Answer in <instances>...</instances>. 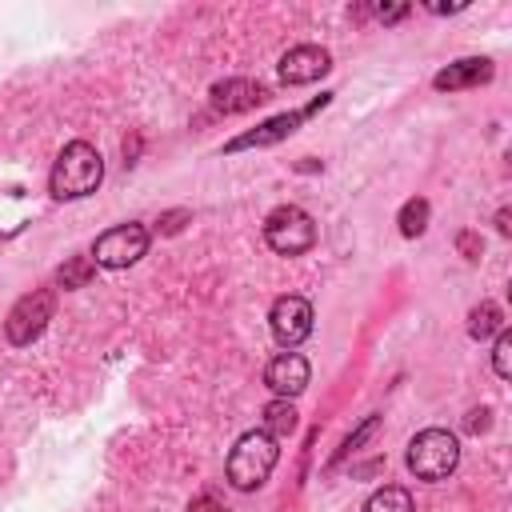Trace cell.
<instances>
[{"label":"cell","instance_id":"obj_5","mask_svg":"<svg viewBox=\"0 0 512 512\" xmlns=\"http://www.w3.org/2000/svg\"><path fill=\"white\" fill-rule=\"evenodd\" d=\"M148 252V228L144 224H116L92 244V264L100 268H128Z\"/></svg>","mask_w":512,"mask_h":512},{"label":"cell","instance_id":"obj_19","mask_svg":"<svg viewBox=\"0 0 512 512\" xmlns=\"http://www.w3.org/2000/svg\"><path fill=\"white\" fill-rule=\"evenodd\" d=\"M376 424H380V416H368V420H364V424H360V428H356V432H352V436L344 440V448H340V456H348V452H356V448H360V444H364V440H368V436L376 432Z\"/></svg>","mask_w":512,"mask_h":512},{"label":"cell","instance_id":"obj_4","mask_svg":"<svg viewBox=\"0 0 512 512\" xmlns=\"http://www.w3.org/2000/svg\"><path fill=\"white\" fill-rule=\"evenodd\" d=\"M264 240H268V248L280 252V256H300V252H308V248L316 244V224H312V216H308L304 208L280 204V208H272L268 220H264Z\"/></svg>","mask_w":512,"mask_h":512},{"label":"cell","instance_id":"obj_15","mask_svg":"<svg viewBox=\"0 0 512 512\" xmlns=\"http://www.w3.org/2000/svg\"><path fill=\"white\" fill-rule=\"evenodd\" d=\"M364 512H416V504H412V496H408L404 488L388 484V488H380V492L368 496Z\"/></svg>","mask_w":512,"mask_h":512},{"label":"cell","instance_id":"obj_12","mask_svg":"<svg viewBox=\"0 0 512 512\" xmlns=\"http://www.w3.org/2000/svg\"><path fill=\"white\" fill-rule=\"evenodd\" d=\"M264 100H268V92L256 80H224V84L212 88V108L216 112H248Z\"/></svg>","mask_w":512,"mask_h":512},{"label":"cell","instance_id":"obj_16","mask_svg":"<svg viewBox=\"0 0 512 512\" xmlns=\"http://www.w3.org/2000/svg\"><path fill=\"white\" fill-rule=\"evenodd\" d=\"M92 276H96L92 256H72V260L56 272V284H60V288H80V284H88Z\"/></svg>","mask_w":512,"mask_h":512},{"label":"cell","instance_id":"obj_6","mask_svg":"<svg viewBox=\"0 0 512 512\" xmlns=\"http://www.w3.org/2000/svg\"><path fill=\"white\" fill-rule=\"evenodd\" d=\"M48 320H52V292L36 288V292H28L12 304L8 320H4V332H8L12 344H32L48 328Z\"/></svg>","mask_w":512,"mask_h":512},{"label":"cell","instance_id":"obj_14","mask_svg":"<svg viewBox=\"0 0 512 512\" xmlns=\"http://www.w3.org/2000/svg\"><path fill=\"white\" fill-rule=\"evenodd\" d=\"M500 328H504V316H500V308H496L492 300H484V304H476V308L468 312V336L484 340V336H492V332H500Z\"/></svg>","mask_w":512,"mask_h":512},{"label":"cell","instance_id":"obj_7","mask_svg":"<svg viewBox=\"0 0 512 512\" xmlns=\"http://www.w3.org/2000/svg\"><path fill=\"white\" fill-rule=\"evenodd\" d=\"M268 324H272V336L284 348H296L312 332V304L304 296H280L272 304V312H268Z\"/></svg>","mask_w":512,"mask_h":512},{"label":"cell","instance_id":"obj_3","mask_svg":"<svg viewBox=\"0 0 512 512\" xmlns=\"http://www.w3.org/2000/svg\"><path fill=\"white\" fill-rule=\"evenodd\" d=\"M460 464V440L448 428H424L412 436L408 444V468L416 472V480H448Z\"/></svg>","mask_w":512,"mask_h":512},{"label":"cell","instance_id":"obj_18","mask_svg":"<svg viewBox=\"0 0 512 512\" xmlns=\"http://www.w3.org/2000/svg\"><path fill=\"white\" fill-rule=\"evenodd\" d=\"M492 368H496V376H500V380H508V376H512V332H508V328H500V332H496Z\"/></svg>","mask_w":512,"mask_h":512},{"label":"cell","instance_id":"obj_17","mask_svg":"<svg viewBox=\"0 0 512 512\" xmlns=\"http://www.w3.org/2000/svg\"><path fill=\"white\" fill-rule=\"evenodd\" d=\"M428 228V200H408L404 208H400V232L404 236H420Z\"/></svg>","mask_w":512,"mask_h":512},{"label":"cell","instance_id":"obj_10","mask_svg":"<svg viewBox=\"0 0 512 512\" xmlns=\"http://www.w3.org/2000/svg\"><path fill=\"white\" fill-rule=\"evenodd\" d=\"M264 384H268L280 400L300 396V392L308 388V360H304L300 352H280V356H272L268 368H264Z\"/></svg>","mask_w":512,"mask_h":512},{"label":"cell","instance_id":"obj_9","mask_svg":"<svg viewBox=\"0 0 512 512\" xmlns=\"http://www.w3.org/2000/svg\"><path fill=\"white\" fill-rule=\"evenodd\" d=\"M328 68H332V56H328V48H320V44H296V48H288V52L280 56V80H284V84H312V80H320Z\"/></svg>","mask_w":512,"mask_h":512},{"label":"cell","instance_id":"obj_11","mask_svg":"<svg viewBox=\"0 0 512 512\" xmlns=\"http://www.w3.org/2000/svg\"><path fill=\"white\" fill-rule=\"evenodd\" d=\"M492 80V60L484 56H468V60H456L448 64L444 72L432 76V84L440 92H460V88H476V84H488Z\"/></svg>","mask_w":512,"mask_h":512},{"label":"cell","instance_id":"obj_20","mask_svg":"<svg viewBox=\"0 0 512 512\" xmlns=\"http://www.w3.org/2000/svg\"><path fill=\"white\" fill-rule=\"evenodd\" d=\"M376 16H380L384 24H396V20L408 16V8H404V4H392V8H376Z\"/></svg>","mask_w":512,"mask_h":512},{"label":"cell","instance_id":"obj_1","mask_svg":"<svg viewBox=\"0 0 512 512\" xmlns=\"http://www.w3.org/2000/svg\"><path fill=\"white\" fill-rule=\"evenodd\" d=\"M104 180V160L88 140H72L64 144V152L52 164L48 188L56 200H80L88 192H96V184Z\"/></svg>","mask_w":512,"mask_h":512},{"label":"cell","instance_id":"obj_8","mask_svg":"<svg viewBox=\"0 0 512 512\" xmlns=\"http://www.w3.org/2000/svg\"><path fill=\"white\" fill-rule=\"evenodd\" d=\"M328 104V96H320V100H312L308 108H300V112H284V116H272V120H264L256 132H244V136H236V140H228L224 144V152H244V148H264V144H276V140H284V136H292L316 108H324Z\"/></svg>","mask_w":512,"mask_h":512},{"label":"cell","instance_id":"obj_2","mask_svg":"<svg viewBox=\"0 0 512 512\" xmlns=\"http://www.w3.org/2000/svg\"><path fill=\"white\" fill-rule=\"evenodd\" d=\"M276 460H280V448H276V440H272L268 432H260V428H256V432H244V436L232 444L228 464H224L228 484L240 488V492H252V488H260V484L272 476Z\"/></svg>","mask_w":512,"mask_h":512},{"label":"cell","instance_id":"obj_13","mask_svg":"<svg viewBox=\"0 0 512 512\" xmlns=\"http://www.w3.org/2000/svg\"><path fill=\"white\" fill-rule=\"evenodd\" d=\"M260 432H268L272 440L276 436H288V432H296V408H292V400H272V404H264V428Z\"/></svg>","mask_w":512,"mask_h":512}]
</instances>
